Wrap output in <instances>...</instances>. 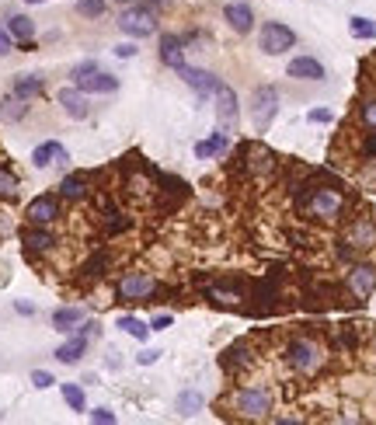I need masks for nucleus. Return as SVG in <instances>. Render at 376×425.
<instances>
[{
  "label": "nucleus",
  "instance_id": "obj_1",
  "mask_svg": "<svg viewBox=\"0 0 376 425\" xmlns=\"http://www.w3.org/2000/svg\"><path fill=\"white\" fill-rule=\"evenodd\" d=\"M286 363H289L296 373L314 377V373L328 363V356H324V349H321L314 338H293V342L286 345Z\"/></svg>",
  "mask_w": 376,
  "mask_h": 425
},
{
  "label": "nucleus",
  "instance_id": "obj_2",
  "mask_svg": "<svg viewBox=\"0 0 376 425\" xmlns=\"http://www.w3.org/2000/svg\"><path fill=\"white\" fill-rule=\"evenodd\" d=\"M119 28L129 35V39H147V35H154L157 32V14H154V7H147V4H129V7H122V14H119Z\"/></svg>",
  "mask_w": 376,
  "mask_h": 425
},
{
  "label": "nucleus",
  "instance_id": "obj_3",
  "mask_svg": "<svg viewBox=\"0 0 376 425\" xmlns=\"http://www.w3.org/2000/svg\"><path fill=\"white\" fill-rule=\"evenodd\" d=\"M234 412L241 419H269L272 391L269 387H241V391H234Z\"/></svg>",
  "mask_w": 376,
  "mask_h": 425
},
{
  "label": "nucleus",
  "instance_id": "obj_4",
  "mask_svg": "<svg viewBox=\"0 0 376 425\" xmlns=\"http://www.w3.org/2000/svg\"><path fill=\"white\" fill-rule=\"evenodd\" d=\"M157 293H161V283H157L154 276H147V272H126V276L119 279V297H122V300L143 304V300H150V297H157Z\"/></svg>",
  "mask_w": 376,
  "mask_h": 425
},
{
  "label": "nucleus",
  "instance_id": "obj_5",
  "mask_svg": "<svg viewBox=\"0 0 376 425\" xmlns=\"http://www.w3.org/2000/svg\"><path fill=\"white\" fill-rule=\"evenodd\" d=\"M279 115V91L276 88H258L255 98H251V122L258 133H265Z\"/></svg>",
  "mask_w": 376,
  "mask_h": 425
},
{
  "label": "nucleus",
  "instance_id": "obj_6",
  "mask_svg": "<svg viewBox=\"0 0 376 425\" xmlns=\"http://www.w3.org/2000/svg\"><path fill=\"white\" fill-rule=\"evenodd\" d=\"M237 161H241V168L251 171V175H272V171H276V154H272L269 147H262V143H244V147L237 150Z\"/></svg>",
  "mask_w": 376,
  "mask_h": 425
},
{
  "label": "nucleus",
  "instance_id": "obj_7",
  "mask_svg": "<svg viewBox=\"0 0 376 425\" xmlns=\"http://www.w3.org/2000/svg\"><path fill=\"white\" fill-rule=\"evenodd\" d=\"M293 46H296V32H293L289 25H282V21H265V25H262V53L282 56V53L293 49Z\"/></svg>",
  "mask_w": 376,
  "mask_h": 425
},
{
  "label": "nucleus",
  "instance_id": "obj_8",
  "mask_svg": "<svg viewBox=\"0 0 376 425\" xmlns=\"http://www.w3.org/2000/svg\"><path fill=\"white\" fill-rule=\"evenodd\" d=\"M28 223H39V227H49V223H56L63 210H60V196H35L32 203H28Z\"/></svg>",
  "mask_w": 376,
  "mask_h": 425
},
{
  "label": "nucleus",
  "instance_id": "obj_9",
  "mask_svg": "<svg viewBox=\"0 0 376 425\" xmlns=\"http://www.w3.org/2000/svg\"><path fill=\"white\" fill-rule=\"evenodd\" d=\"M223 18H227V25H230L237 35L255 32V11H251V4L234 0V4H227V7H223Z\"/></svg>",
  "mask_w": 376,
  "mask_h": 425
},
{
  "label": "nucleus",
  "instance_id": "obj_10",
  "mask_svg": "<svg viewBox=\"0 0 376 425\" xmlns=\"http://www.w3.org/2000/svg\"><path fill=\"white\" fill-rule=\"evenodd\" d=\"M345 244H352V248H359V251H370V248H376V223L370 220V216H359V220L349 227Z\"/></svg>",
  "mask_w": 376,
  "mask_h": 425
},
{
  "label": "nucleus",
  "instance_id": "obj_11",
  "mask_svg": "<svg viewBox=\"0 0 376 425\" xmlns=\"http://www.w3.org/2000/svg\"><path fill=\"white\" fill-rule=\"evenodd\" d=\"M67 161H70V154H67V147L56 143V140H46V143H39V147L32 150V164H35V168H53V164H67Z\"/></svg>",
  "mask_w": 376,
  "mask_h": 425
},
{
  "label": "nucleus",
  "instance_id": "obj_12",
  "mask_svg": "<svg viewBox=\"0 0 376 425\" xmlns=\"http://www.w3.org/2000/svg\"><path fill=\"white\" fill-rule=\"evenodd\" d=\"M349 290H352L359 300H366V297L376 290V265H352V269H349Z\"/></svg>",
  "mask_w": 376,
  "mask_h": 425
},
{
  "label": "nucleus",
  "instance_id": "obj_13",
  "mask_svg": "<svg viewBox=\"0 0 376 425\" xmlns=\"http://www.w3.org/2000/svg\"><path fill=\"white\" fill-rule=\"evenodd\" d=\"M286 74L296 77V81H324V77H328V74H324V63L314 60V56H296V60H289Z\"/></svg>",
  "mask_w": 376,
  "mask_h": 425
},
{
  "label": "nucleus",
  "instance_id": "obj_14",
  "mask_svg": "<svg viewBox=\"0 0 376 425\" xmlns=\"http://www.w3.org/2000/svg\"><path fill=\"white\" fill-rule=\"evenodd\" d=\"M77 88L84 91V95H112V91H119V77L115 74H105L101 67L88 74V77H81L77 81Z\"/></svg>",
  "mask_w": 376,
  "mask_h": 425
},
{
  "label": "nucleus",
  "instance_id": "obj_15",
  "mask_svg": "<svg viewBox=\"0 0 376 425\" xmlns=\"http://www.w3.org/2000/svg\"><path fill=\"white\" fill-rule=\"evenodd\" d=\"M178 74H182V81H185L188 88H192V91H199V95H202V98H206V95H213V91H216V84H220V77H213V74H209V70H199V67H178Z\"/></svg>",
  "mask_w": 376,
  "mask_h": 425
},
{
  "label": "nucleus",
  "instance_id": "obj_16",
  "mask_svg": "<svg viewBox=\"0 0 376 425\" xmlns=\"http://www.w3.org/2000/svg\"><path fill=\"white\" fill-rule=\"evenodd\" d=\"M161 63L171 70L185 67V39L182 35H161Z\"/></svg>",
  "mask_w": 376,
  "mask_h": 425
},
{
  "label": "nucleus",
  "instance_id": "obj_17",
  "mask_svg": "<svg viewBox=\"0 0 376 425\" xmlns=\"http://www.w3.org/2000/svg\"><path fill=\"white\" fill-rule=\"evenodd\" d=\"M56 102L63 105V112H67L70 119H88V112H91V105H88V98H84L81 88H63V91L56 95Z\"/></svg>",
  "mask_w": 376,
  "mask_h": 425
},
{
  "label": "nucleus",
  "instance_id": "obj_18",
  "mask_svg": "<svg viewBox=\"0 0 376 425\" xmlns=\"http://www.w3.org/2000/svg\"><path fill=\"white\" fill-rule=\"evenodd\" d=\"M21 241H25L28 251H53V244H56V237H53L46 227H39V223H28V227L21 230Z\"/></svg>",
  "mask_w": 376,
  "mask_h": 425
},
{
  "label": "nucleus",
  "instance_id": "obj_19",
  "mask_svg": "<svg viewBox=\"0 0 376 425\" xmlns=\"http://www.w3.org/2000/svg\"><path fill=\"white\" fill-rule=\"evenodd\" d=\"M84 352H88V338L84 335H74V338H67L53 356L60 359V363H67V366H74V363H81L84 359Z\"/></svg>",
  "mask_w": 376,
  "mask_h": 425
},
{
  "label": "nucleus",
  "instance_id": "obj_20",
  "mask_svg": "<svg viewBox=\"0 0 376 425\" xmlns=\"http://www.w3.org/2000/svg\"><path fill=\"white\" fill-rule=\"evenodd\" d=\"M88 189H91V175H67V178L60 182V196H63V199H70V203L84 199V196H88Z\"/></svg>",
  "mask_w": 376,
  "mask_h": 425
},
{
  "label": "nucleus",
  "instance_id": "obj_21",
  "mask_svg": "<svg viewBox=\"0 0 376 425\" xmlns=\"http://www.w3.org/2000/svg\"><path fill=\"white\" fill-rule=\"evenodd\" d=\"M81 321H84V307H60V311H53V328L63 331V335L77 331Z\"/></svg>",
  "mask_w": 376,
  "mask_h": 425
},
{
  "label": "nucleus",
  "instance_id": "obj_22",
  "mask_svg": "<svg viewBox=\"0 0 376 425\" xmlns=\"http://www.w3.org/2000/svg\"><path fill=\"white\" fill-rule=\"evenodd\" d=\"M42 91H46V81H42V77H35V74H18V77H14V95H18V98H28V102H32V98H39Z\"/></svg>",
  "mask_w": 376,
  "mask_h": 425
},
{
  "label": "nucleus",
  "instance_id": "obj_23",
  "mask_svg": "<svg viewBox=\"0 0 376 425\" xmlns=\"http://www.w3.org/2000/svg\"><path fill=\"white\" fill-rule=\"evenodd\" d=\"M216 115L223 119V122H230L234 115H237V95H234V88H227V84H216Z\"/></svg>",
  "mask_w": 376,
  "mask_h": 425
},
{
  "label": "nucleus",
  "instance_id": "obj_24",
  "mask_svg": "<svg viewBox=\"0 0 376 425\" xmlns=\"http://www.w3.org/2000/svg\"><path fill=\"white\" fill-rule=\"evenodd\" d=\"M7 32H11V39H18V42H32L35 21H32L28 14H14V18H7Z\"/></svg>",
  "mask_w": 376,
  "mask_h": 425
},
{
  "label": "nucleus",
  "instance_id": "obj_25",
  "mask_svg": "<svg viewBox=\"0 0 376 425\" xmlns=\"http://www.w3.org/2000/svg\"><path fill=\"white\" fill-rule=\"evenodd\" d=\"M25 115H28V98L11 95V98L0 102V119H4V122H18V119H25Z\"/></svg>",
  "mask_w": 376,
  "mask_h": 425
},
{
  "label": "nucleus",
  "instance_id": "obj_26",
  "mask_svg": "<svg viewBox=\"0 0 376 425\" xmlns=\"http://www.w3.org/2000/svg\"><path fill=\"white\" fill-rule=\"evenodd\" d=\"M223 150H227V136H223V133H213L209 140H202V143L195 147V157H199V161H209V157H220Z\"/></svg>",
  "mask_w": 376,
  "mask_h": 425
},
{
  "label": "nucleus",
  "instance_id": "obj_27",
  "mask_svg": "<svg viewBox=\"0 0 376 425\" xmlns=\"http://www.w3.org/2000/svg\"><path fill=\"white\" fill-rule=\"evenodd\" d=\"M220 363L230 370V366H251V349L244 345V342H237V345H230L223 356H220Z\"/></svg>",
  "mask_w": 376,
  "mask_h": 425
},
{
  "label": "nucleus",
  "instance_id": "obj_28",
  "mask_svg": "<svg viewBox=\"0 0 376 425\" xmlns=\"http://www.w3.org/2000/svg\"><path fill=\"white\" fill-rule=\"evenodd\" d=\"M60 391H63V401L70 405V412H88V398H84L81 384H60Z\"/></svg>",
  "mask_w": 376,
  "mask_h": 425
},
{
  "label": "nucleus",
  "instance_id": "obj_29",
  "mask_svg": "<svg viewBox=\"0 0 376 425\" xmlns=\"http://www.w3.org/2000/svg\"><path fill=\"white\" fill-rule=\"evenodd\" d=\"M18 192H21V178L7 164H0V199H18Z\"/></svg>",
  "mask_w": 376,
  "mask_h": 425
},
{
  "label": "nucleus",
  "instance_id": "obj_30",
  "mask_svg": "<svg viewBox=\"0 0 376 425\" xmlns=\"http://www.w3.org/2000/svg\"><path fill=\"white\" fill-rule=\"evenodd\" d=\"M119 328H122L126 335H133L136 342H147V338H150V324H143V321L133 318V314H122V318H119Z\"/></svg>",
  "mask_w": 376,
  "mask_h": 425
},
{
  "label": "nucleus",
  "instance_id": "obj_31",
  "mask_svg": "<svg viewBox=\"0 0 376 425\" xmlns=\"http://www.w3.org/2000/svg\"><path fill=\"white\" fill-rule=\"evenodd\" d=\"M349 32L356 39H376V21L373 18H363V14H352L349 18Z\"/></svg>",
  "mask_w": 376,
  "mask_h": 425
},
{
  "label": "nucleus",
  "instance_id": "obj_32",
  "mask_svg": "<svg viewBox=\"0 0 376 425\" xmlns=\"http://www.w3.org/2000/svg\"><path fill=\"white\" fill-rule=\"evenodd\" d=\"M105 269H108V255H105V251H98L91 262L81 269V279H105Z\"/></svg>",
  "mask_w": 376,
  "mask_h": 425
},
{
  "label": "nucleus",
  "instance_id": "obj_33",
  "mask_svg": "<svg viewBox=\"0 0 376 425\" xmlns=\"http://www.w3.org/2000/svg\"><path fill=\"white\" fill-rule=\"evenodd\" d=\"M199 408H202V394L199 391H182L178 394V412L182 415H195Z\"/></svg>",
  "mask_w": 376,
  "mask_h": 425
},
{
  "label": "nucleus",
  "instance_id": "obj_34",
  "mask_svg": "<svg viewBox=\"0 0 376 425\" xmlns=\"http://www.w3.org/2000/svg\"><path fill=\"white\" fill-rule=\"evenodd\" d=\"M108 7V0H77V14L81 18H101Z\"/></svg>",
  "mask_w": 376,
  "mask_h": 425
},
{
  "label": "nucleus",
  "instance_id": "obj_35",
  "mask_svg": "<svg viewBox=\"0 0 376 425\" xmlns=\"http://www.w3.org/2000/svg\"><path fill=\"white\" fill-rule=\"evenodd\" d=\"M32 384H35V391H49L56 380H53V373H49V370H35V373H32Z\"/></svg>",
  "mask_w": 376,
  "mask_h": 425
},
{
  "label": "nucleus",
  "instance_id": "obj_36",
  "mask_svg": "<svg viewBox=\"0 0 376 425\" xmlns=\"http://www.w3.org/2000/svg\"><path fill=\"white\" fill-rule=\"evenodd\" d=\"M77 335H84L88 342H94V338L101 335V324H98V321H81V324H77Z\"/></svg>",
  "mask_w": 376,
  "mask_h": 425
},
{
  "label": "nucleus",
  "instance_id": "obj_37",
  "mask_svg": "<svg viewBox=\"0 0 376 425\" xmlns=\"http://www.w3.org/2000/svg\"><path fill=\"white\" fill-rule=\"evenodd\" d=\"M94 70H98V63H94V60H84V63H77V67L70 70V77L81 81V77H88V74H94Z\"/></svg>",
  "mask_w": 376,
  "mask_h": 425
},
{
  "label": "nucleus",
  "instance_id": "obj_38",
  "mask_svg": "<svg viewBox=\"0 0 376 425\" xmlns=\"http://www.w3.org/2000/svg\"><path fill=\"white\" fill-rule=\"evenodd\" d=\"M363 122L376 133V102H363Z\"/></svg>",
  "mask_w": 376,
  "mask_h": 425
},
{
  "label": "nucleus",
  "instance_id": "obj_39",
  "mask_svg": "<svg viewBox=\"0 0 376 425\" xmlns=\"http://www.w3.org/2000/svg\"><path fill=\"white\" fill-rule=\"evenodd\" d=\"M157 359H161V352H157V349H143V352L136 356V363H140V366H154Z\"/></svg>",
  "mask_w": 376,
  "mask_h": 425
},
{
  "label": "nucleus",
  "instance_id": "obj_40",
  "mask_svg": "<svg viewBox=\"0 0 376 425\" xmlns=\"http://www.w3.org/2000/svg\"><path fill=\"white\" fill-rule=\"evenodd\" d=\"M91 422L112 425V422H115V412H108V408H94V412H91Z\"/></svg>",
  "mask_w": 376,
  "mask_h": 425
},
{
  "label": "nucleus",
  "instance_id": "obj_41",
  "mask_svg": "<svg viewBox=\"0 0 376 425\" xmlns=\"http://www.w3.org/2000/svg\"><path fill=\"white\" fill-rule=\"evenodd\" d=\"M136 53H140V49H136L133 42H122V46H115V56H119V60H133Z\"/></svg>",
  "mask_w": 376,
  "mask_h": 425
},
{
  "label": "nucleus",
  "instance_id": "obj_42",
  "mask_svg": "<svg viewBox=\"0 0 376 425\" xmlns=\"http://www.w3.org/2000/svg\"><path fill=\"white\" fill-rule=\"evenodd\" d=\"M331 119H335L331 108H314V112H310V122H331Z\"/></svg>",
  "mask_w": 376,
  "mask_h": 425
},
{
  "label": "nucleus",
  "instance_id": "obj_43",
  "mask_svg": "<svg viewBox=\"0 0 376 425\" xmlns=\"http://www.w3.org/2000/svg\"><path fill=\"white\" fill-rule=\"evenodd\" d=\"M164 328H171V314H154V321H150V331H164Z\"/></svg>",
  "mask_w": 376,
  "mask_h": 425
},
{
  "label": "nucleus",
  "instance_id": "obj_44",
  "mask_svg": "<svg viewBox=\"0 0 376 425\" xmlns=\"http://www.w3.org/2000/svg\"><path fill=\"white\" fill-rule=\"evenodd\" d=\"M14 49V39H11V32L7 28H0V56H7Z\"/></svg>",
  "mask_w": 376,
  "mask_h": 425
},
{
  "label": "nucleus",
  "instance_id": "obj_45",
  "mask_svg": "<svg viewBox=\"0 0 376 425\" xmlns=\"http://www.w3.org/2000/svg\"><path fill=\"white\" fill-rule=\"evenodd\" d=\"M14 307H18V314H25V318H32V314H35V307H32V304H25V300H18Z\"/></svg>",
  "mask_w": 376,
  "mask_h": 425
},
{
  "label": "nucleus",
  "instance_id": "obj_46",
  "mask_svg": "<svg viewBox=\"0 0 376 425\" xmlns=\"http://www.w3.org/2000/svg\"><path fill=\"white\" fill-rule=\"evenodd\" d=\"M363 154H366V157H376V136H370V140H366V147H363Z\"/></svg>",
  "mask_w": 376,
  "mask_h": 425
},
{
  "label": "nucleus",
  "instance_id": "obj_47",
  "mask_svg": "<svg viewBox=\"0 0 376 425\" xmlns=\"http://www.w3.org/2000/svg\"><path fill=\"white\" fill-rule=\"evenodd\" d=\"M154 7H168V4H175V0H150Z\"/></svg>",
  "mask_w": 376,
  "mask_h": 425
},
{
  "label": "nucleus",
  "instance_id": "obj_48",
  "mask_svg": "<svg viewBox=\"0 0 376 425\" xmlns=\"http://www.w3.org/2000/svg\"><path fill=\"white\" fill-rule=\"evenodd\" d=\"M112 4H122V7H129V4H136V0H112Z\"/></svg>",
  "mask_w": 376,
  "mask_h": 425
}]
</instances>
